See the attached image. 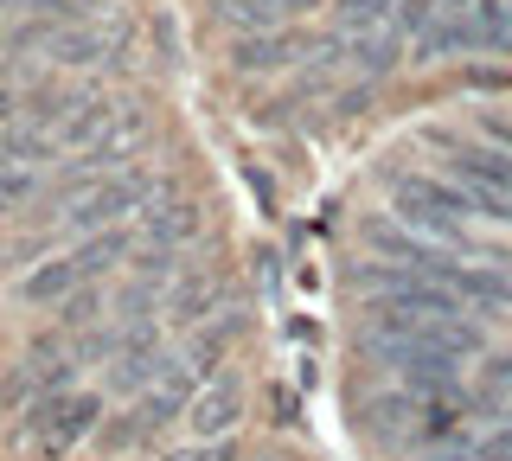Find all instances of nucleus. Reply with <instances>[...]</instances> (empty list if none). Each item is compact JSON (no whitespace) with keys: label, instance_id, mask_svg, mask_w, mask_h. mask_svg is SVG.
Instances as JSON below:
<instances>
[{"label":"nucleus","instance_id":"f257e3e1","mask_svg":"<svg viewBox=\"0 0 512 461\" xmlns=\"http://www.w3.org/2000/svg\"><path fill=\"white\" fill-rule=\"evenodd\" d=\"M352 353L384 365L404 391L416 397H455L468 391V359L448 353V346H429V340H352Z\"/></svg>","mask_w":512,"mask_h":461},{"label":"nucleus","instance_id":"f03ea898","mask_svg":"<svg viewBox=\"0 0 512 461\" xmlns=\"http://www.w3.org/2000/svg\"><path fill=\"white\" fill-rule=\"evenodd\" d=\"M154 186L160 180L148 167H122V173H109V180H96L84 199H71L52 225L64 231V244H77V237H90V231H109V225H135V212L148 205Z\"/></svg>","mask_w":512,"mask_h":461},{"label":"nucleus","instance_id":"7ed1b4c3","mask_svg":"<svg viewBox=\"0 0 512 461\" xmlns=\"http://www.w3.org/2000/svg\"><path fill=\"white\" fill-rule=\"evenodd\" d=\"M205 231H212L205 199L180 193L173 180H160L148 205L135 212V244H154V250H192V244H205Z\"/></svg>","mask_w":512,"mask_h":461},{"label":"nucleus","instance_id":"20e7f679","mask_svg":"<svg viewBox=\"0 0 512 461\" xmlns=\"http://www.w3.org/2000/svg\"><path fill=\"white\" fill-rule=\"evenodd\" d=\"M224 295H231V269L224 263H186L160 295V321H167V333H192L218 314Z\"/></svg>","mask_w":512,"mask_h":461},{"label":"nucleus","instance_id":"39448f33","mask_svg":"<svg viewBox=\"0 0 512 461\" xmlns=\"http://www.w3.org/2000/svg\"><path fill=\"white\" fill-rule=\"evenodd\" d=\"M199 385H205V378L180 359L160 385H148L141 397H128V417H135V429H141V449L167 442V429H186V410H192V397H199Z\"/></svg>","mask_w":512,"mask_h":461},{"label":"nucleus","instance_id":"423d86ee","mask_svg":"<svg viewBox=\"0 0 512 461\" xmlns=\"http://www.w3.org/2000/svg\"><path fill=\"white\" fill-rule=\"evenodd\" d=\"M308 45H314V33H301V26H269V33L231 39L224 65H231V77H244V84H263V77H288V71H295Z\"/></svg>","mask_w":512,"mask_h":461},{"label":"nucleus","instance_id":"0eeeda50","mask_svg":"<svg viewBox=\"0 0 512 461\" xmlns=\"http://www.w3.org/2000/svg\"><path fill=\"white\" fill-rule=\"evenodd\" d=\"M103 417H109V391L84 378V385H77V391L58 404L52 429L32 442V455H39V461H71L77 449H90V436H96V423H103Z\"/></svg>","mask_w":512,"mask_h":461},{"label":"nucleus","instance_id":"6e6552de","mask_svg":"<svg viewBox=\"0 0 512 461\" xmlns=\"http://www.w3.org/2000/svg\"><path fill=\"white\" fill-rule=\"evenodd\" d=\"M250 417V385H244V372H218V378H205L199 397H192V410H186V436H199V442H218V436H237Z\"/></svg>","mask_w":512,"mask_h":461},{"label":"nucleus","instance_id":"1a4fd4ad","mask_svg":"<svg viewBox=\"0 0 512 461\" xmlns=\"http://www.w3.org/2000/svg\"><path fill=\"white\" fill-rule=\"evenodd\" d=\"M84 282H90V269L77 263L71 244H64V250H52L45 263H32L26 276H13V282H7V301H13V308H26V314H52L58 301L77 295Z\"/></svg>","mask_w":512,"mask_h":461},{"label":"nucleus","instance_id":"9d476101","mask_svg":"<svg viewBox=\"0 0 512 461\" xmlns=\"http://www.w3.org/2000/svg\"><path fill=\"white\" fill-rule=\"evenodd\" d=\"M173 365H180V346H173V340H148V346H128V353L109 359L96 385L109 391V404H128V397H141L148 385H160Z\"/></svg>","mask_w":512,"mask_h":461},{"label":"nucleus","instance_id":"9b49d317","mask_svg":"<svg viewBox=\"0 0 512 461\" xmlns=\"http://www.w3.org/2000/svg\"><path fill=\"white\" fill-rule=\"evenodd\" d=\"M416 410H423V397L391 385V391H372L359 404V436L372 442V449H397L410 455V429H416Z\"/></svg>","mask_w":512,"mask_h":461},{"label":"nucleus","instance_id":"f8f14e48","mask_svg":"<svg viewBox=\"0 0 512 461\" xmlns=\"http://www.w3.org/2000/svg\"><path fill=\"white\" fill-rule=\"evenodd\" d=\"M397 65H410V39L397 33L391 20L365 26V33H346V77H372V84H384Z\"/></svg>","mask_w":512,"mask_h":461},{"label":"nucleus","instance_id":"ddd939ff","mask_svg":"<svg viewBox=\"0 0 512 461\" xmlns=\"http://www.w3.org/2000/svg\"><path fill=\"white\" fill-rule=\"evenodd\" d=\"M45 186H52V167H26V161L0 167V225H7V218H32V205L45 199Z\"/></svg>","mask_w":512,"mask_h":461},{"label":"nucleus","instance_id":"4468645a","mask_svg":"<svg viewBox=\"0 0 512 461\" xmlns=\"http://www.w3.org/2000/svg\"><path fill=\"white\" fill-rule=\"evenodd\" d=\"M116 116H122V103L109 97V90H96V97H90L84 109H77L71 122H58L52 135H58V148H64V154H77V148H90V141L103 135V129H109V122H116Z\"/></svg>","mask_w":512,"mask_h":461},{"label":"nucleus","instance_id":"2eb2a0df","mask_svg":"<svg viewBox=\"0 0 512 461\" xmlns=\"http://www.w3.org/2000/svg\"><path fill=\"white\" fill-rule=\"evenodd\" d=\"M96 321H109V289H103V282H84L77 295H64L58 308H52V327L58 333H84Z\"/></svg>","mask_w":512,"mask_h":461},{"label":"nucleus","instance_id":"dca6fc26","mask_svg":"<svg viewBox=\"0 0 512 461\" xmlns=\"http://www.w3.org/2000/svg\"><path fill=\"white\" fill-rule=\"evenodd\" d=\"M52 250H64V231H58V225H45V231H26L20 244H7V250H0V282L26 276V269H32V263H45Z\"/></svg>","mask_w":512,"mask_h":461},{"label":"nucleus","instance_id":"f3484780","mask_svg":"<svg viewBox=\"0 0 512 461\" xmlns=\"http://www.w3.org/2000/svg\"><path fill=\"white\" fill-rule=\"evenodd\" d=\"M397 0H333V33H365V26H384Z\"/></svg>","mask_w":512,"mask_h":461},{"label":"nucleus","instance_id":"a211bd4d","mask_svg":"<svg viewBox=\"0 0 512 461\" xmlns=\"http://www.w3.org/2000/svg\"><path fill=\"white\" fill-rule=\"evenodd\" d=\"M442 13H455V7H448V0H397V7H391V26L404 39H416V33H429Z\"/></svg>","mask_w":512,"mask_h":461},{"label":"nucleus","instance_id":"6ab92c4d","mask_svg":"<svg viewBox=\"0 0 512 461\" xmlns=\"http://www.w3.org/2000/svg\"><path fill=\"white\" fill-rule=\"evenodd\" d=\"M154 461H244V442L237 436H218V442H180V449H160Z\"/></svg>","mask_w":512,"mask_h":461},{"label":"nucleus","instance_id":"aec40b11","mask_svg":"<svg viewBox=\"0 0 512 461\" xmlns=\"http://www.w3.org/2000/svg\"><path fill=\"white\" fill-rule=\"evenodd\" d=\"M461 90H474V97H500V90H512V65H487V58H474V65H461Z\"/></svg>","mask_w":512,"mask_h":461},{"label":"nucleus","instance_id":"412c9836","mask_svg":"<svg viewBox=\"0 0 512 461\" xmlns=\"http://www.w3.org/2000/svg\"><path fill=\"white\" fill-rule=\"evenodd\" d=\"M474 385H487L493 397H512V353H487L480 359V378Z\"/></svg>","mask_w":512,"mask_h":461},{"label":"nucleus","instance_id":"4be33fe9","mask_svg":"<svg viewBox=\"0 0 512 461\" xmlns=\"http://www.w3.org/2000/svg\"><path fill=\"white\" fill-rule=\"evenodd\" d=\"M20 109H26V90L0 77V122H20Z\"/></svg>","mask_w":512,"mask_h":461}]
</instances>
